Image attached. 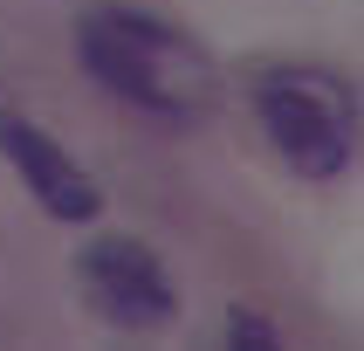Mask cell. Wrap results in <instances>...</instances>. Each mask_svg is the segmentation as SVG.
I'll return each instance as SVG.
<instances>
[{"label": "cell", "instance_id": "obj_3", "mask_svg": "<svg viewBox=\"0 0 364 351\" xmlns=\"http://www.w3.org/2000/svg\"><path fill=\"white\" fill-rule=\"evenodd\" d=\"M76 283L90 296L97 317H110L117 330H151L165 324L179 296H172V276L159 268V255L131 234H97V241L76 255Z\"/></svg>", "mask_w": 364, "mask_h": 351}, {"label": "cell", "instance_id": "obj_2", "mask_svg": "<svg viewBox=\"0 0 364 351\" xmlns=\"http://www.w3.org/2000/svg\"><path fill=\"white\" fill-rule=\"evenodd\" d=\"M268 145L282 152L289 172L303 179H337L358 152V90L330 69H275L255 90Z\"/></svg>", "mask_w": 364, "mask_h": 351}, {"label": "cell", "instance_id": "obj_1", "mask_svg": "<svg viewBox=\"0 0 364 351\" xmlns=\"http://www.w3.org/2000/svg\"><path fill=\"white\" fill-rule=\"evenodd\" d=\"M76 56L110 97L165 124H200L220 97L213 56L172 21L138 14V7H90L76 21Z\"/></svg>", "mask_w": 364, "mask_h": 351}, {"label": "cell", "instance_id": "obj_5", "mask_svg": "<svg viewBox=\"0 0 364 351\" xmlns=\"http://www.w3.org/2000/svg\"><path fill=\"white\" fill-rule=\"evenodd\" d=\"M227 351H282V337L262 310H227Z\"/></svg>", "mask_w": 364, "mask_h": 351}, {"label": "cell", "instance_id": "obj_4", "mask_svg": "<svg viewBox=\"0 0 364 351\" xmlns=\"http://www.w3.org/2000/svg\"><path fill=\"white\" fill-rule=\"evenodd\" d=\"M0 152H7V165L21 172V186L41 200V214H55V221H69V227L97 221V186H90V172H82L41 124L0 117Z\"/></svg>", "mask_w": 364, "mask_h": 351}]
</instances>
